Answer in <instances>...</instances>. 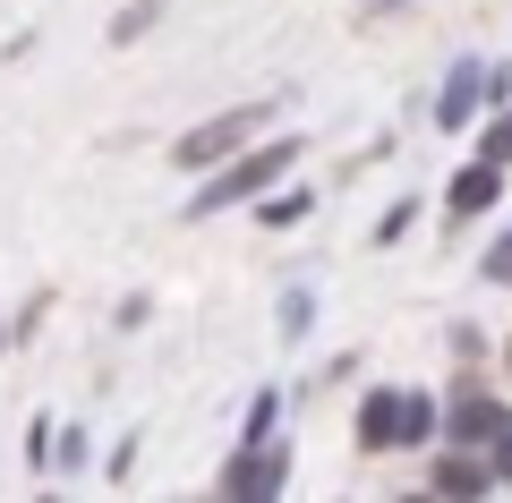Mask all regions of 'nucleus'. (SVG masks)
<instances>
[{"instance_id": "423d86ee", "label": "nucleus", "mask_w": 512, "mask_h": 503, "mask_svg": "<svg viewBox=\"0 0 512 503\" xmlns=\"http://www.w3.org/2000/svg\"><path fill=\"white\" fill-rule=\"evenodd\" d=\"M487 273H495V282H512V231L495 239V256H487Z\"/></svg>"}, {"instance_id": "20e7f679", "label": "nucleus", "mask_w": 512, "mask_h": 503, "mask_svg": "<svg viewBox=\"0 0 512 503\" xmlns=\"http://www.w3.org/2000/svg\"><path fill=\"white\" fill-rule=\"evenodd\" d=\"M487 478H495V469H478V461H444L436 469V486H453V495H478Z\"/></svg>"}, {"instance_id": "7ed1b4c3", "label": "nucleus", "mask_w": 512, "mask_h": 503, "mask_svg": "<svg viewBox=\"0 0 512 503\" xmlns=\"http://www.w3.org/2000/svg\"><path fill=\"white\" fill-rule=\"evenodd\" d=\"M495 197H504V162H487V154H478L470 171L453 180V222H461V214H487Z\"/></svg>"}, {"instance_id": "6e6552de", "label": "nucleus", "mask_w": 512, "mask_h": 503, "mask_svg": "<svg viewBox=\"0 0 512 503\" xmlns=\"http://www.w3.org/2000/svg\"><path fill=\"white\" fill-rule=\"evenodd\" d=\"M504 367H512V350H504Z\"/></svg>"}, {"instance_id": "39448f33", "label": "nucleus", "mask_w": 512, "mask_h": 503, "mask_svg": "<svg viewBox=\"0 0 512 503\" xmlns=\"http://www.w3.org/2000/svg\"><path fill=\"white\" fill-rule=\"evenodd\" d=\"M487 162H512V111H504V120L487 128Z\"/></svg>"}, {"instance_id": "f03ea898", "label": "nucleus", "mask_w": 512, "mask_h": 503, "mask_svg": "<svg viewBox=\"0 0 512 503\" xmlns=\"http://www.w3.org/2000/svg\"><path fill=\"white\" fill-rule=\"evenodd\" d=\"M291 154H299V145H265V154H248L239 171H222V180L197 197V214H214V205H231V197H248V188H265L274 171H291Z\"/></svg>"}, {"instance_id": "0eeeda50", "label": "nucleus", "mask_w": 512, "mask_h": 503, "mask_svg": "<svg viewBox=\"0 0 512 503\" xmlns=\"http://www.w3.org/2000/svg\"><path fill=\"white\" fill-rule=\"evenodd\" d=\"M495 478H512V427L495 435Z\"/></svg>"}, {"instance_id": "f257e3e1", "label": "nucleus", "mask_w": 512, "mask_h": 503, "mask_svg": "<svg viewBox=\"0 0 512 503\" xmlns=\"http://www.w3.org/2000/svg\"><path fill=\"white\" fill-rule=\"evenodd\" d=\"M256 120H265V103L231 111V120H205V128H188V137H180V171H205V162H214V154H231V145L248 137Z\"/></svg>"}]
</instances>
